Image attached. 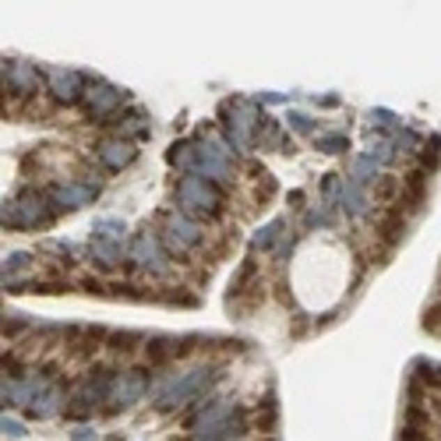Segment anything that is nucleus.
<instances>
[{"mask_svg":"<svg viewBox=\"0 0 441 441\" xmlns=\"http://www.w3.org/2000/svg\"><path fill=\"white\" fill-rule=\"evenodd\" d=\"M318 148H325V152H343V148H350V141H346V134H328V138H318Z\"/></svg>","mask_w":441,"mask_h":441,"instance_id":"412c9836","label":"nucleus"},{"mask_svg":"<svg viewBox=\"0 0 441 441\" xmlns=\"http://www.w3.org/2000/svg\"><path fill=\"white\" fill-rule=\"evenodd\" d=\"M177 201H180V212H184L187 219H201V215L208 219V215L219 212V201H223V194H219V187H215L212 180L187 173V177H180V184H177Z\"/></svg>","mask_w":441,"mask_h":441,"instance_id":"7ed1b4c3","label":"nucleus"},{"mask_svg":"<svg viewBox=\"0 0 441 441\" xmlns=\"http://www.w3.org/2000/svg\"><path fill=\"white\" fill-rule=\"evenodd\" d=\"M167 237H170V244L177 251H184V247H194L201 240V230H198L194 219H187L184 212H177V215L167 219Z\"/></svg>","mask_w":441,"mask_h":441,"instance_id":"9d476101","label":"nucleus"},{"mask_svg":"<svg viewBox=\"0 0 441 441\" xmlns=\"http://www.w3.org/2000/svg\"><path fill=\"white\" fill-rule=\"evenodd\" d=\"M49 88H53V95H57L61 102H75V99H82V75L78 71H49Z\"/></svg>","mask_w":441,"mask_h":441,"instance_id":"9b49d317","label":"nucleus"},{"mask_svg":"<svg viewBox=\"0 0 441 441\" xmlns=\"http://www.w3.org/2000/svg\"><path fill=\"white\" fill-rule=\"evenodd\" d=\"M138 339H141V336H134V332H117V336H114V350H134Z\"/></svg>","mask_w":441,"mask_h":441,"instance_id":"5701e85b","label":"nucleus"},{"mask_svg":"<svg viewBox=\"0 0 441 441\" xmlns=\"http://www.w3.org/2000/svg\"><path fill=\"white\" fill-rule=\"evenodd\" d=\"M109 385H114V378H109L106 371H99L95 378H85L82 385H78V392H75V413H88L99 399H106L109 396Z\"/></svg>","mask_w":441,"mask_h":441,"instance_id":"1a4fd4ad","label":"nucleus"},{"mask_svg":"<svg viewBox=\"0 0 441 441\" xmlns=\"http://www.w3.org/2000/svg\"><path fill=\"white\" fill-rule=\"evenodd\" d=\"M4 434H11V438H22V434H25V427H22L18 420H8V417H4Z\"/></svg>","mask_w":441,"mask_h":441,"instance_id":"a878e982","label":"nucleus"},{"mask_svg":"<svg viewBox=\"0 0 441 441\" xmlns=\"http://www.w3.org/2000/svg\"><path fill=\"white\" fill-rule=\"evenodd\" d=\"M121 233H124V226L117 223V219H99V223L92 226V240H114V244H121Z\"/></svg>","mask_w":441,"mask_h":441,"instance_id":"dca6fc26","label":"nucleus"},{"mask_svg":"<svg viewBox=\"0 0 441 441\" xmlns=\"http://www.w3.org/2000/svg\"><path fill=\"white\" fill-rule=\"evenodd\" d=\"M57 410H61V392H42V396L29 406L32 417H53Z\"/></svg>","mask_w":441,"mask_h":441,"instance_id":"f3484780","label":"nucleus"},{"mask_svg":"<svg viewBox=\"0 0 441 441\" xmlns=\"http://www.w3.org/2000/svg\"><path fill=\"white\" fill-rule=\"evenodd\" d=\"M148 389V378L145 371H124L114 378V385H109V403L114 406H134Z\"/></svg>","mask_w":441,"mask_h":441,"instance_id":"0eeeda50","label":"nucleus"},{"mask_svg":"<svg viewBox=\"0 0 441 441\" xmlns=\"http://www.w3.org/2000/svg\"><path fill=\"white\" fill-rule=\"evenodd\" d=\"M88 251H92L95 265H102V268H109V265L121 261V244H114V240H92Z\"/></svg>","mask_w":441,"mask_h":441,"instance_id":"2eb2a0df","label":"nucleus"},{"mask_svg":"<svg viewBox=\"0 0 441 441\" xmlns=\"http://www.w3.org/2000/svg\"><path fill=\"white\" fill-rule=\"evenodd\" d=\"M121 102H124V92L114 88V85L85 88V109H88V117H95V121H102V117L114 114V109H121Z\"/></svg>","mask_w":441,"mask_h":441,"instance_id":"6e6552de","label":"nucleus"},{"mask_svg":"<svg viewBox=\"0 0 441 441\" xmlns=\"http://www.w3.org/2000/svg\"><path fill=\"white\" fill-rule=\"evenodd\" d=\"M215 381V371L212 367H194V371H184L177 374L170 385H162L155 392V406L159 410H173V406H184L198 396H205V389Z\"/></svg>","mask_w":441,"mask_h":441,"instance_id":"f03ea898","label":"nucleus"},{"mask_svg":"<svg viewBox=\"0 0 441 441\" xmlns=\"http://www.w3.org/2000/svg\"><path fill=\"white\" fill-rule=\"evenodd\" d=\"M343 205H346L353 215H360V212H364V205H367V201H364V194H360V184H353V180H350V184H343Z\"/></svg>","mask_w":441,"mask_h":441,"instance_id":"a211bd4d","label":"nucleus"},{"mask_svg":"<svg viewBox=\"0 0 441 441\" xmlns=\"http://www.w3.org/2000/svg\"><path fill=\"white\" fill-rule=\"evenodd\" d=\"M187 427L194 441H240L247 431V413L230 399H215L205 410H198L187 420Z\"/></svg>","mask_w":441,"mask_h":441,"instance_id":"f257e3e1","label":"nucleus"},{"mask_svg":"<svg viewBox=\"0 0 441 441\" xmlns=\"http://www.w3.org/2000/svg\"><path fill=\"white\" fill-rule=\"evenodd\" d=\"M29 265V254H11L8 261H4V275H15L18 268H25Z\"/></svg>","mask_w":441,"mask_h":441,"instance_id":"b1692460","label":"nucleus"},{"mask_svg":"<svg viewBox=\"0 0 441 441\" xmlns=\"http://www.w3.org/2000/svg\"><path fill=\"white\" fill-rule=\"evenodd\" d=\"M4 85H8L15 95H29V92H36V68L18 64V61H8V64H4Z\"/></svg>","mask_w":441,"mask_h":441,"instance_id":"f8f14e48","label":"nucleus"},{"mask_svg":"<svg viewBox=\"0 0 441 441\" xmlns=\"http://www.w3.org/2000/svg\"><path fill=\"white\" fill-rule=\"evenodd\" d=\"M374 173H378V162H374L371 155H360V159L353 162V184H367Z\"/></svg>","mask_w":441,"mask_h":441,"instance_id":"6ab92c4d","label":"nucleus"},{"mask_svg":"<svg viewBox=\"0 0 441 441\" xmlns=\"http://www.w3.org/2000/svg\"><path fill=\"white\" fill-rule=\"evenodd\" d=\"M141 121H145V117H141V114H134V117H127V121H124V127H121V131H124V134H148V124H141Z\"/></svg>","mask_w":441,"mask_h":441,"instance_id":"4be33fe9","label":"nucleus"},{"mask_svg":"<svg viewBox=\"0 0 441 441\" xmlns=\"http://www.w3.org/2000/svg\"><path fill=\"white\" fill-rule=\"evenodd\" d=\"M49 219H53V212L39 194H22V198L4 201V226L29 230V226H46Z\"/></svg>","mask_w":441,"mask_h":441,"instance_id":"20e7f679","label":"nucleus"},{"mask_svg":"<svg viewBox=\"0 0 441 441\" xmlns=\"http://www.w3.org/2000/svg\"><path fill=\"white\" fill-rule=\"evenodd\" d=\"M230 109H233V121H226L230 124V141L237 145V148H244V145H251L254 141V127L261 131V121H258V109L251 106V102H230Z\"/></svg>","mask_w":441,"mask_h":441,"instance_id":"423d86ee","label":"nucleus"},{"mask_svg":"<svg viewBox=\"0 0 441 441\" xmlns=\"http://www.w3.org/2000/svg\"><path fill=\"white\" fill-rule=\"evenodd\" d=\"M279 230H283V223L275 219V223H268L265 230H258V237H254V247H268L275 237H279Z\"/></svg>","mask_w":441,"mask_h":441,"instance_id":"aec40b11","label":"nucleus"},{"mask_svg":"<svg viewBox=\"0 0 441 441\" xmlns=\"http://www.w3.org/2000/svg\"><path fill=\"white\" fill-rule=\"evenodd\" d=\"M99 159L106 162L109 170H121V167H127V162L134 159V145H131V141H121V138L102 141V145H99Z\"/></svg>","mask_w":441,"mask_h":441,"instance_id":"4468645a","label":"nucleus"},{"mask_svg":"<svg viewBox=\"0 0 441 441\" xmlns=\"http://www.w3.org/2000/svg\"><path fill=\"white\" fill-rule=\"evenodd\" d=\"M290 124H293L297 131H311V127H314L311 117H304V114H290Z\"/></svg>","mask_w":441,"mask_h":441,"instance_id":"393cba45","label":"nucleus"},{"mask_svg":"<svg viewBox=\"0 0 441 441\" xmlns=\"http://www.w3.org/2000/svg\"><path fill=\"white\" fill-rule=\"evenodd\" d=\"M131 261L141 265V268H152V272H159V275L170 268V258H167V251H162L159 237L148 233V230L134 237V244H131Z\"/></svg>","mask_w":441,"mask_h":441,"instance_id":"39448f33","label":"nucleus"},{"mask_svg":"<svg viewBox=\"0 0 441 441\" xmlns=\"http://www.w3.org/2000/svg\"><path fill=\"white\" fill-rule=\"evenodd\" d=\"M95 194H99L95 184H64V187L53 191V201H57L61 208H82V205H88Z\"/></svg>","mask_w":441,"mask_h":441,"instance_id":"ddd939ff","label":"nucleus"}]
</instances>
